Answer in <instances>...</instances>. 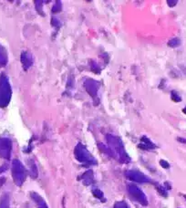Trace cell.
Masks as SVG:
<instances>
[{
  "label": "cell",
  "instance_id": "22",
  "mask_svg": "<svg viewBox=\"0 0 186 208\" xmlns=\"http://www.w3.org/2000/svg\"><path fill=\"white\" fill-rule=\"evenodd\" d=\"M7 169V166H3V167H0V174L1 173H3V172H5V170Z\"/></svg>",
  "mask_w": 186,
  "mask_h": 208
},
{
  "label": "cell",
  "instance_id": "23",
  "mask_svg": "<svg viewBox=\"0 0 186 208\" xmlns=\"http://www.w3.org/2000/svg\"><path fill=\"white\" fill-rule=\"evenodd\" d=\"M183 112L184 113V114H186V106L183 108Z\"/></svg>",
  "mask_w": 186,
  "mask_h": 208
},
{
  "label": "cell",
  "instance_id": "12",
  "mask_svg": "<svg viewBox=\"0 0 186 208\" xmlns=\"http://www.w3.org/2000/svg\"><path fill=\"white\" fill-rule=\"evenodd\" d=\"M81 180H82L83 184L85 185H90L93 182V173L92 171H88L86 173H84L82 176H81Z\"/></svg>",
  "mask_w": 186,
  "mask_h": 208
},
{
  "label": "cell",
  "instance_id": "6",
  "mask_svg": "<svg viewBox=\"0 0 186 208\" xmlns=\"http://www.w3.org/2000/svg\"><path fill=\"white\" fill-rule=\"evenodd\" d=\"M125 176L127 177L129 180L133 181L136 183H150L151 179L147 175H145L144 174H142V172L138 171V170H129L125 173Z\"/></svg>",
  "mask_w": 186,
  "mask_h": 208
},
{
  "label": "cell",
  "instance_id": "18",
  "mask_svg": "<svg viewBox=\"0 0 186 208\" xmlns=\"http://www.w3.org/2000/svg\"><path fill=\"white\" fill-rule=\"evenodd\" d=\"M113 208H130L129 205H127V203H125L124 201H121V202H117L115 203Z\"/></svg>",
  "mask_w": 186,
  "mask_h": 208
},
{
  "label": "cell",
  "instance_id": "4",
  "mask_svg": "<svg viewBox=\"0 0 186 208\" xmlns=\"http://www.w3.org/2000/svg\"><path fill=\"white\" fill-rule=\"evenodd\" d=\"M12 177L18 186H21L26 180V169L19 160L16 159L12 162Z\"/></svg>",
  "mask_w": 186,
  "mask_h": 208
},
{
  "label": "cell",
  "instance_id": "9",
  "mask_svg": "<svg viewBox=\"0 0 186 208\" xmlns=\"http://www.w3.org/2000/svg\"><path fill=\"white\" fill-rule=\"evenodd\" d=\"M21 63L25 70H28L33 65V57L29 52L24 51L21 54Z\"/></svg>",
  "mask_w": 186,
  "mask_h": 208
},
{
  "label": "cell",
  "instance_id": "19",
  "mask_svg": "<svg viewBox=\"0 0 186 208\" xmlns=\"http://www.w3.org/2000/svg\"><path fill=\"white\" fill-rule=\"evenodd\" d=\"M160 164H161V166L163 167V168H164V169H168V168H170V164H169V163L168 162H166L164 160H161L160 161Z\"/></svg>",
  "mask_w": 186,
  "mask_h": 208
},
{
  "label": "cell",
  "instance_id": "7",
  "mask_svg": "<svg viewBox=\"0 0 186 208\" xmlns=\"http://www.w3.org/2000/svg\"><path fill=\"white\" fill-rule=\"evenodd\" d=\"M12 152V142L8 138H0V158L9 159Z\"/></svg>",
  "mask_w": 186,
  "mask_h": 208
},
{
  "label": "cell",
  "instance_id": "13",
  "mask_svg": "<svg viewBox=\"0 0 186 208\" xmlns=\"http://www.w3.org/2000/svg\"><path fill=\"white\" fill-rule=\"evenodd\" d=\"M10 206V199L8 195H4L0 200V208H9Z\"/></svg>",
  "mask_w": 186,
  "mask_h": 208
},
{
  "label": "cell",
  "instance_id": "25",
  "mask_svg": "<svg viewBox=\"0 0 186 208\" xmlns=\"http://www.w3.org/2000/svg\"><path fill=\"white\" fill-rule=\"evenodd\" d=\"M183 70H185V71H184V72L186 73V69H185V68H184V69H183Z\"/></svg>",
  "mask_w": 186,
  "mask_h": 208
},
{
  "label": "cell",
  "instance_id": "14",
  "mask_svg": "<svg viewBox=\"0 0 186 208\" xmlns=\"http://www.w3.org/2000/svg\"><path fill=\"white\" fill-rule=\"evenodd\" d=\"M8 62V55L6 49L0 46V66H4Z\"/></svg>",
  "mask_w": 186,
  "mask_h": 208
},
{
  "label": "cell",
  "instance_id": "10",
  "mask_svg": "<svg viewBox=\"0 0 186 208\" xmlns=\"http://www.w3.org/2000/svg\"><path fill=\"white\" fill-rule=\"evenodd\" d=\"M139 147L143 150H153L156 148V145L149 138H147L146 136H143L141 139V143H140Z\"/></svg>",
  "mask_w": 186,
  "mask_h": 208
},
{
  "label": "cell",
  "instance_id": "11",
  "mask_svg": "<svg viewBox=\"0 0 186 208\" xmlns=\"http://www.w3.org/2000/svg\"><path fill=\"white\" fill-rule=\"evenodd\" d=\"M31 198L33 199L34 202L37 203L38 208H49L48 207V205H47L46 202H45V200H44L38 193L32 192V193H31Z\"/></svg>",
  "mask_w": 186,
  "mask_h": 208
},
{
  "label": "cell",
  "instance_id": "5",
  "mask_svg": "<svg viewBox=\"0 0 186 208\" xmlns=\"http://www.w3.org/2000/svg\"><path fill=\"white\" fill-rule=\"evenodd\" d=\"M128 193L135 201H137L142 205L146 206L148 205V198L146 196V195L138 186H136L134 185H128Z\"/></svg>",
  "mask_w": 186,
  "mask_h": 208
},
{
  "label": "cell",
  "instance_id": "2",
  "mask_svg": "<svg viewBox=\"0 0 186 208\" xmlns=\"http://www.w3.org/2000/svg\"><path fill=\"white\" fill-rule=\"evenodd\" d=\"M11 86L8 78L2 74L0 76V108L7 107L11 100Z\"/></svg>",
  "mask_w": 186,
  "mask_h": 208
},
{
  "label": "cell",
  "instance_id": "3",
  "mask_svg": "<svg viewBox=\"0 0 186 208\" xmlns=\"http://www.w3.org/2000/svg\"><path fill=\"white\" fill-rule=\"evenodd\" d=\"M74 154H75L76 159L82 164H88V165H93L97 164L96 159L91 155V153L88 151V149L81 143H79L75 147Z\"/></svg>",
  "mask_w": 186,
  "mask_h": 208
},
{
  "label": "cell",
  "instance_id": "8",
  "mask_svg": "<svg viewBox=\"0 0 186 208\" xmlns=\"http://www.w3.org/2000/svg\"><path fill=\"white\" fill-rule=\"evenodd\" d=\"M84 88H85V90L88 91V93L94 98V97H96L97 94H98V91H99V88H100V84H99V82L93 81V80L89 79V80H87V81L84 82Z\"/></svg>",
  "mask_w": 186,
  "mask_h": 208
},
{
  "label": "cell",
  "instance_id": "16",
  "mask_svg": "<svg viewBox=\"0 0 186 208\" xmlns=\"http://www.w3.org/2000/svg\"><path fill=\"white\" fill-rule=\"evenodd\" d=\"M171 97H172V100L175 102H181L182 101V97L179 95L178 92H176L175 91H173L172 93H171Z\"/></svg>",
  "mask_w": 186,
  "mask_h": 208
},
{
  "label": "cell",
  "instance_id": "1",
  "mask_svg": "<svg viewBox=\"0 0 186 208\" xmlns=\"http://www.w3.org/2000/svg\"><path fill=\"white\" fill-rule=\"evenodd\" d=\"M106 140L108 143L107 147L109 151V155L116 158L122 164H127L131 161V158L127 154L123 143L119 137L109 134L106 137Z\"/></svg>",
  "mask_w": 186,
  "mask_h": 208
},
{
  "label": "cell",
  "instance_id": "24",
  "mask_svg": "<svg viewBox=\"0 0 186 208\" xmlns=\"http://www.w3.org/2000/svg\"><path fill=\"white\" fill-rule=\"evenodd\" d=\"M183 196L185 198V200H186V195H183Z\"/></svg>",
  "mask_w": 186,
  "mask_h": 208
},
{
  "label": "cell",
  "instance_id": "21",
  "mask_svg": "<svg viewBox=\"0 0 186 208\" xmlns=\"http://www.w3.org/2000/svg\"><path fill=\"white\" fill-rule=\"evenodd\" d=\"M167 3H168V5H169L170 7H174V6L177 5L178 1H176V0H174V1H168Z\"/></svg>",
  "mask_w": 186,
  "mask_h": 208
},
{
  "label": "cell",
  "instance_id": "15",
  "mask_svg": "<svg viewBox=\"0 0 186 208\" xmlns=\"http://www.w3.org/2000/svg\"><path fill=\"white\" fill-rule=\"evenodd\" d=\"M181 45V39L178 38H173L168 42V46L171 48H177Z\"/></svg>",
  "mask_w": 186,
  "mask_h": 208
},
{
  "label": "cell",
  "instance_id": "17",
  "mask_svg": "<svg viewBox=\"0 0 186 208\" xmlns=\"http://www.w3.org/2000/svg\"><path fill=\"white\" fill-rule=\"evenodd\" d=\"M92 193H93V195H94L95 197H97L98 199H100V200H102V201H104L103 193H102L101 190L96 189V190H94V191H93Z\"/></svg>",
  "mask_w": 186,
  "mask_h": 208
},
{
  "label": "cell",
  "instance_id": "20",
  "mask_svg": "<svg viewBox=\"0 0 186 208\" xmlns=\"http://www.w3.org/2000/svg\"><path fill=\"white\" fill-rule=\"evenodd\" d=\"M177 141L180 142V143H182L186 144V138H183V137H178V138H177Z\"/></svg>",
  "mask_w": 186,
  "mask_h": 208
}]
</instances>
